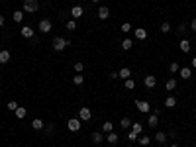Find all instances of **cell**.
<instances>
[{
	"label": "cell",
	"instance_id": "cell-1",
	"mask_svg": "<svg viewBox=\"0 0 196 147\" xmlns=\"http://www.w3.org/2000/svg\"><path fill=\"white\" fill-rule=\"evenodd\" d=\"M38 10H39L38 0H26V2H24V12H32V14H35Z\"/></svg>",
	"mask_w": 196,
	"mask_h": 147
},
{
	"label": "cell",
	"instance_id": "cell-2",
	"mask_svg": "<svg viewBox=\"0 0 196 147\" xmlns=\"http://www.w3.org/2000/svg\"><path fill=\"white\" fill-rule=\"evenodd\" d=\"M69 43H71V41H67V39H63V38H55V39L51 41V45H53V49H55V51H63L65 47H67V45H69Z\"/></svg>",
	"mask_w": 196,
	"mask_h": 147
},
{
	"label": "cell",
	"instance_id": "cell-3",
	"mask_svg": "<svg viewBox=\"0 0 196 147\" xmlns=\"http://www.w3.org/2000/svg\"><path fill=\"white\" fill-rule=\"evenodd\" d=\"M39 32L41 33H49V32H51V28H53V24H51V20H47V18H43L41 22H39Z\"/></svg>",
	"mask_w": 196,
	"mask_h": 147
},
{
	"label": "cell",
	"instance_id": "cell-4",
	"mask_svg": "<svg viewBox=\"0 0 196 147\" xmlns=\"http://www.w3.org/2000/svg\"><path fill=\"white\" fill-rule=\"evenodd\" d=\"M90 118H92V112H90V108L83 106L81 110H78V120H81V122H88Z\"/></svg>",
	"mask_w": 196,
	"mask_h": 147
},
{
	"label": "cell",
	"instance_id": "cell-5",
	"mask_svg": "<svg viewBox=\"0 0 196 147\" xmlns=\"http://www.w3.org/2000/svg\"><path fill=\"white\" fill-rule=\"evenodd\" d=\"M135 106H137V110H139L141 114H147L149 110H151V104L147 100H135Z\"/></svg>",
	"mask_w": 196,
	"mask_h": 147
},
{
	"label": "cell",
	"instance_id": "cell-6",
	"mask_svg": "<svg viewBox=\"0 0 196 147\" xmlns=\"http://www.w3.org/2000/svg\"><path fill=\"white\" fill-rule=\"evenodd\" d=\"M67 128L71 131H78L81 129V120L78 118H71V120H67Z\"/></svg>",
	"mask_w": 196,
	"mask_h": 147
},
{
	"label": "cell",
	"instance_id": "cell-7",
	"mask_svg": "<svg viewBox=\"0 0 196 147\" xmlns=\"http://www.w3.org/2000/svg\"><path fill=\"white\" fill-rule=\"evenodd\" d=\"M20 33H22V38L30 39V38H33V28H30V26H24V28L20 29Z\"/></svg>",
	"mask_w": 196,
	"mask_h": 147
},
{
	"label": "cell",
	"instance_id": "cell-8",
	"mask_svg": "<svg viewBox=\"0 0 196 147\" xmlns=\"http://www.w3.org/2000/svg\"><path fill=\"white\" fill-rule=\"evenodd\" d=\"M83 14H84V10H83V6H73V8H71V16L73 18H83Z\"/></svg>",
	"mask_w": 196,
	"mask_h": 147
},
{
	"label": "cell",
	"instance_id": "cell-9",
	"mask_svg": "<svg viewBox=\"0 0 196 147\" xmlns=\"http://www.w3.org/2000/svg\"><path fill=\"white\" fill-rule=\"evenodd\" d=\"M143 83H145V86H147V88H155V84H157V79H155L153 75H147Z\"/></svg>",
	"mask_w": 196,
	"mask_h": 147
},
{
	"label": "cell",
	"instance_id": "cell-10",
	"mask_svg": "<svg viewBox=\"0 0 196 147\" xmlns=\"http://www.w3.org/2000/svg\"><path fill=\"white\" fill-rule=\"evenodd\" d=\"M157 124H159V116H157V112H155V114H151V116H149L147 126H149V128H157Z\"/></svg>",
	"mask_w": 196,
	"mask_h": 147
},
{
	"label": "cell",
	"instance_id": "cell-11",
	"mask_svg": "<svg viewBox=\"0 0 196 147\" xmlns=\"http://www.w3.org/2000/svg\"><path fill=\"white\" fill-rule=\"evenodd\" d=\"M135 38L137 39H145V38H147V29H145V28H135Z\"/></svg>",
	"mask_w": 196,
	"mask_h": 147
},
{
	"label": "cell",
	"instance_id": "cell-12",
	"mask_svg": "<svg viewBox=\"0 0 196 147\" xmlns=\"http://www.w3.org/2000/svg\"><path fill=\"white\" fill-rule=\"evenodd\" d=\"M108 16H110V10H108L106 6H100V8H98V18L100 20H106Z\"/></svg>",
	"mask_w": 196,
	"mask_h": 147
},
{
	"label": "cell",
	"instance_id": "cell-13",
	"mask_svg": "<svg viewBox=\"0 0 196 147\" xmlns=\"http://www.w3.org/2000/svg\"><path fill=\"white\" fill-rule=\"evenodd\" d=\"M167 139H169V135H167L165 131H157V134H155V141L157 143H165Z\"/></svg>",
	"mask_w": 196,
	"mask_h": 147
},
{
	"label": "cell",
	"instance_id": "cell-14",
	"mask_svg": "<svg viewBox=\"0 0 196 147\" xmlns=\"http://www.w3.org/2000/svg\"><path fill=\"white\" fill-rule=\"evenodd\" d=\"M178 73H180V79H184V80H188V79H190V75H192V71L188 69V67H183Z\"/></svg>",
	"mask_w": 196,
	"mask_h": 147
},
{
	"label": "cell",
	"instance_id": "cell-15",
	"mask_svg": "<svg viewBox=\"0 0 196 147\" xmlns=\"http://www.w3.org/2000/svg\"><path fill=\"white\" fill-rule=\"evenodd\" d=\"M118 139H120L118 134H114V131H110V134L106 135V141H108V143H112V145H114V143H118Z\"/></svg>",
	"mask_w": 196,
	"mask_h": 147
},
{
	"label": "cell",
	"instance_id": "cell-16",
	"mask_svg": "<svg viewBox=\"0 0 196 147\" xmlns=\"http://www.w3.org/2000/svg\"><path fill=\"white\" fill-rule=\"evenodd\" d=\"M14 114H16V118H18V120H24V118H26V114H28V110H26L24 106H20V108H18Z\"/></svg>",
	"mask_w": 196,
	"mask_h": 147
},
{
	"label": "cell",
	"instance_id": "cell-17",
	"mask_svg": "<svg viewBox=\"0 0 196 147\" xmlns=\"http://www.w3.org/2000/svg\"><path fill=\"white\" fill-rule=\"evenodd\" d=\"M8 61H10V51H6V49L0 51V63L4 65V63H8Z\"/></svg>",
	"mask_w": 196,
	"mask_h": 147
},
{
	"label": "cell",
	"instance_id": "cell-18",
	"mask_svg": "<svg viewBox=\"0 0 196 147\" xmlns=\"http://www.w3.org/2000/svg\"><path fill=\"white\" fill-rule=\"evenodd\" d=\"M178 45H180V51H184V53H188V51H190V41H188V39H183Z\"/></svg>",
	"mask_w": 196,
	"mask_h": 147
},
{
	"label": "cell",
	"instance_id": "cell-19",
	"mask_svg": "<svg viewBox=\"0 0 196 147\" xmlns=\"http://www.w3.org/2000/svg\"><path fill=\"white\" fill-rule=\"evenodd\" d=\"M12 20H14V22H16V24H20V22H22V20H24V12H20V10H16V12H14V14H12Z\"/></svg>",
	"mask_w": 196,
	"mask_h": 147
},
{
	"label": "cell",
	"instance_id": "cell-20",
	"mask_svg": "<svg viewBox=\"0 0 196 147\" xmlns=\"http://www.w3.org/2000/svg\"><path fill=\"white\" fill-rule=\"evenodd\" d=\"M104 139H106V137H104L102 134H98V131H96V134H92V141L96 143V145H100V143L104 141Z\"/></svg>",
	"mask_w": 196,
	"mask_h": 147
},
{
	"label": "cell",
	"instance_id": "cell-21",
	"mask_svg": "<svg viewBox=\"0 0 196 147\" xmlns=\"http://www.w3.org/2000/svg\"><path fill=\"white\" fill-rule=\"evenodd\" d=\"M43 126H45V124H43V120H39V118H35V120L32 122V128L33 129H43Z\"/></svg>",
	"mask_w": 196,
	"mask_h": 147
},
{
	"label": "cell",
	"instance_id": "cell-22",
	"mask_svg": "<svg viewBox=\"0 0 196 147\" xmlns=\"http://www.w3.org/2000/svg\"><path fill=\"white\" fill-rule=\"evenodd\" d=\"M118 75H120V79H124V80H126V79H132V77H129V75H132V71H129L128 67H124V69L118 73Z\"/></svg>",
	"mask_w": 196,
	"mask_h": 147
},
{
	"label": "cell",
	"instance_id": "cell-23",
	"mask_svg": "<svg viewBox=\"0 0 196 147\" xmlns=\"http://www.w3.org/2000/svg\"><path fill=\"white\" fill-rule=\"evenodd\" d=\"M165 106H167V108H175V106H177V98H175V96H169V98L165 100Z\"/></svg>",
	"mask_w": 196,
	"mask_h": 147
},
{
	"label": "cell",
	"instance_id": "cell-24",
	"mask_svg": "<svg viewBox=\"0 0 196 147\" xmlns=\"http://www.w3.org/2000/svg\"><path fill=\"white\" fill-rule=\"evenodd\" d=\"M132 131H135V134L139 135L143 131V126H141V124H137V122H132Z\"/></svg>",
	"mask_w": 196,
	"mask_h": 147
},
{
	"label": "cell",
	"instance_id": "cell-25",
	"mask_svg": "<svg viewBox=\"0 0 196 147\" xmlns=\"http://www.w3.org/2000/svg\"><path fill=\"white\" fill-rule=\"evenodd\" d=\"M120 126L124 128V129H128V128H132V120H129V118H122L120 120Z\"/></svg>",
	"mask_w": 196,
	"mask_h": 147
},
{
	"label": "cell",
	"instance_id": "cell-26",
	"mask_svg": "<svg viewBox=\"0 0 196 147\" xmlns=\"http://www.w3.org/2000/svg\"><path fill=\"white\" fill-rule=\"evenodd\" d=\"M132 45H133V41L129 39V38H126L124 41H122V49H126V51H128V49H132Z\"/></svg>",
	"mask_w": 196,
	"mask_h": 147
},
{
	"label": "cell",
	"instance_id": "cell-27",
	"mask_svg": "<svg viewBox=\"0 0 196 147\" xmlns=\"http://www.w3.org/2000/svg\"><path fill=\"white\" fill-rule=\"evenodd\" d=\"M6 108H8V110H10V112H16V110L20 108V104H18V102H16V100H10V102H8V106H6Z\"/></svg>",
	"mask_w": 196,
	"mask_h": 147
},
{
	"label": "cell",
	"instance_id": "cell-28",
	"mask_svg": "<svg viewBox=\"0 0 196 147\" xmlns=\"http://www.w3.org/2000/svg\"><path fill=\"white\" fill-rule=\"evenodd\" d=\"M165 86H167V90H175V88H177V80L175 79H169Z\"/></svg>",
	"mask_w": 196,
	"mask_h": 147
},
{
	"label": "cell",
	"instance_id": "cell-29",
	"mask_svg": "<svg viewBox=\"0 0 196 147\" xmlns=\"http://www.w3.org/2000/svg\"><path fill=\"white\" fill-rule=\"evenodd\" d=\"M137 141H139L143 147H147V145L151 143V137H147V135H139V139H137Z\"/></svg>",
	"mask_w": 196,
	"mask_h": 147
},
{
	"label": "cell",
	"instance_id": "cell-30",
	"mask_svg": "<svg viewBox=\"0 0 196 147\" xmlns=\"http://www.w3.org/2000/svg\"><path fill=\"white\" fill-rule=\"evenodd\" d=\"M102 129L106 131V134H110V131H114V126H112V122H104V124H102Z\"/></svg>",
	"mask_w": 196,
	"mask_h": 147
},
{
	"label": "cell",
	"instance_id": "cell-31",
	"mask_svg": "<svg viewBox=\"0 0 196 147\" xmlns=\"http://www.w3.org/2000/svg\"><path fill=\"white\" fill-rule=\"evenodd\" d=\"M67 29H69V32H75V29H77V22L75 20H69L67 22Z\"/></svg>",
	"mask_w": 196,
	"mask_h": 147
},
{
	"label": "cell",
	"instance_id": "cell-32",
	"mask_svg": "<svg viewBox=\"0 0 196 147\" xmlns=\"http://www.w3.org/2000/svg\"><path fill=\"white\" fill-rule=\"evenodd\" d=\"M161 32L163 33H169L171 32V24H169V22H163V24H161Z\"/></svg>",
	"mask_w": 196,
	"mask_h": 147
},
{
	"label": "cell",
	"instance_id": "cell-33",
	"mask_svg": "<svg viewBox=\"0 0 196 147\" xmlns=\"http://www.w3.org/2000/svg\"><path fill=\"white\" fill-rule=\"evenodd\" d=\"M126 88H128V90H133V88H135L133 79H126Z\"/></svg>",
	"mask_w": 196,
	"mask_h": 147
},
{
	"label": "cell",
	"instance_id": "cell-34",
	"mask_svg": "<svg viewBox=\"0 0 196 147\" xmlns=\"http://www.w3.org/2000/svg\"><path fill=\"white\" fill-rule=\"evenodd\" d=\"M122 32H124V33H129V32H132V26H129V22H126V24H122Z\"/></svg>",
	"mask_w": 196,
	"mask_h": 147
},
{
	"label": "cell",
	"instance_id": "cell-35",
	"mask_svg": "<svg viewBox=\"0 0 196 147\" xmlns=\"http://www.w3.org/2000/svg\"><path fill=\"white\" fill-rule=\"evenodd\" d=\"M73 83H75V84H83V83H84V77H83V75H75Z\"/></svg>",
	"mask_w": 196,
	"mask_h": 147
},
{
	"label": "cell",
	"instance_id": "cell-36",
	"mask_svg": "<svg viewBox=\"0 0 196 147\" xmlns=\"http://www.w3.org/2000/svg\"><path fill=\"white\" fill-rule=\"evenodd\" d=\"M128 137H129V141H137V139H139V135H137L135 131H129V135H128Z\"/></svg>",
	"mask_w": 196,
	"mask_h": 147
},
{
	"label": "cell",
	"instance_id": "cell-37",
	"mask_svg": "<svg viewBox=\"0 0 196 147\" xmlns=\"http://www.w3.org/2000/svg\"><path fill=\"white\" fill-rule=\"evenodd\" d=\"M171 73H177V71H180V67H178V63H171Z\"/></svg>",
	"mask_w": 196,
	"mask_h": 147
},
{
	"label": "cell",
	"instance_id": "cell-38",
	"mask_svg": "<svg viewBox=\"0 0 196 147\" xmlns=\"http://www.w3.org/2000/svg\"><path fill=\"white\" fill-rule=\"evenodd\" d=\"M83 69H84V65H83L81 61H78V63H75V71H77V73H81Z\"/></svg>",
	"mask_w": 196,
	"mask_h": 147
},
{
	"label": "cell",
	"instance_id": "cell-39",
	"mask_svg": "<svg viewBox=\"0 0 196 147\" xmlns=\"http://www.w3.org/2000/svg\"><path fill=\"white\" fill-rule=\"evenodd\" d=\"M192 32H196V18L192 20Z\"/></svg>",
	"mask_w": 196,
	"mask_h": 147
},
{
	"label": "cell",
	"instance_id": "cell-40",
	"mask_svg": "<svg viewBox=\"0 0 196 147\" xmlns=\"http://www.w3.org/2000/svg\"><path fill=\"white\" fill-rule=\"evenodd\" d=\"M192 67L196 69V57H192Z\"/></svg>",
	"mask_w": 196,
	"mask_h": 147
},
{
	"label": "cell",
	"instance_id": "cell-41",
	"mask_svg": "<svg viewBox=\"0 0 196 147\" xmlns=\"http://www.w3.org/2000/svg\"><path fill=\"white\" fill-rule=\"evenodd\" d=\"M2 26H4V18H2V16H0V28H2Z\"/></svg>",
	"mask_w": 196,
	"mask_h": 147
},
{
	"label": "cell",
	"instance_id": "cell-42",
	"mask_svg": "<svg viewBox=\"0 0 196 147\" xmlns=\"http://www.w3.org/2000/svg\"><path fill=\"white\" fill-rule=\"evenodd\" d=\"M171 147H178V145H171Z\"/></svg>",
	"mask_w": 196,
	"mask_h": 147
},
{
	"label": "cell",
	"instance_id": "cell-43",
	"mask_svg": "<svg viewBox=\"0 0 196 147\" xmlns=\"http://www.w3.org/2000/svg\"><path fill=\"white\" fill-rule=\"evenodd\" d=\"M92 2H98V0H92Z\"/></svg>",
	"mask_w": 196,
	"mask_h": 147
},
{
	"label": "cell",
	"instance_id": "cell-44",
	"mask_svg": "<svg viewBox=\"0 0 196 147\" xmlns=\"http://www.w3.org/2000/svg\"><path fill=\"white\" fill-rule=\"evenodd\" d=\"M0 86H2V83H0Z\"/></svg>",
	"mask_w": 196,
	"mask_h": 147
}]
</instances>
